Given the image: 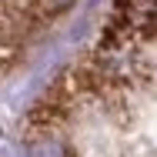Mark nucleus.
I'll list each match as a JSON object with an SVG mask.
<instances>
[{
  "label": "nucleus",
  "instance_id": "f257e3e1",
  "mask_svg": "<svg viewBox=\"0 0 157 157\" xmlns=\"http://www.w3.org/2000/svg\"><path fill=\"white\" fill-rule=\"evenodd\" d=\"M30 157H63V147L57 140H50V137H44V140H37L30 147Z\"/></svg>",
  "mask_w": 157,
  "mask_h": 157
},
{
  "label": "nucleus",
  "instance_id": "f03ea898",
  "mask_svg": "<svg viewBox=\"0 0 157 157\" xmlns=\"http://www.w3.org/2000/svg\"><path fill=\"white\" fill-rule=\"evenodd\" d=\"M47 3H50V10H63V7H70L74 0H47Z\"/></svg>",
  "mask_w": 157,
  "mask_h": 157
}]
</instances>
